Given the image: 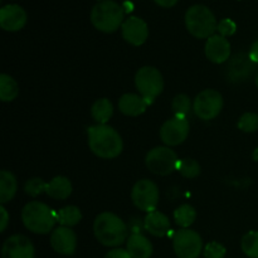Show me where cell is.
<instances>
[{
  "instance_id": "cell-1",
  "label": "cell",
  "mask_w": 258,
  "mask_h": 258,
  "mask_svg": "<svg viewBox=\"0 0 258 258\" xmlns=\"http://www.w3.org/2000/svg\"><path fill=\"white\" fill-rule=\"evenodd\" d=\"M88 146L98 158H117L123 149L120 134L108 125H95L87 128Z\"/></svg>"
},
{
  "instance_id": "cell-2",
  "label": "cell",
  "mask_w": 258,
  "mask_h": 258,
  "mask_svg": "<svg viewBox=\"0 0 258 258\" xmlns=\"http://www.w3.org/2000/svg\"><path fill=\"white\" fill-rule=\"evenodd\" d=\"M93 233L97 241L103 246L117 247L127 239V226L116 214L103 212L96 217Z\"/></svg>"
},
{
  "instance_id": "cell-3",
  "label": "cell",
  "mask_w": 258,
  "mask_h": 258,
  "mask_svg": "<svg viewBox=\"0 0 258 258\" xmlns=\"http://www.w3.org/2000/svg\"><path fill=\"white\" fill-rule=\"evenodd\" d=\"M22 221L25 228L37 234H47L57 223V213L47 204L40 202H30L22 211Z\"/></svg>"
},
{
  "instance_id": "cell-4",
  "label": "cell",
  "mask_w": 258,
  "mask_h": 258,
  "mask_svg": "<svg viewBox=\"0 0 258 258\" xmlns=\"http://www.w3.org/2000/svg\"><path fill=\"white\" fill-rule=\"evenodd\" d=\"M123 8L115 0H101L91 10V23L97 30L113 33L123 24Z\"/></svg>"
},
{
  "instance_id": "cell-5",
  "label": "cell",
  "mask_w": 258,
  "mask_h": 258,
  "mask_svg": "<svg viewBox=\"0 0 258 258\" xmlns=\"http://www.w3.org/2000/svg\"><path fill=\"white\" fill-rule=\"evenodd\" d=\"M185 27L193 37L198 39H208L217 30L218 23L213 12L202 4L191 5L185 13Z\"/></svg>"
},
{
  "instance_id": "cell-6",
  "label": "cell",
  "mask_w": 258,
  "mask_h": 258,
  "mask_svg": "<svg viewBox=\"0 0 258 258\" xmlns=\"http://www.w3.org/2000/svg\"><path fill=\"white\" fill-rule=\"evenodd\" d=\"M135 85L141 96L151 105L164 90L163 75L158 68L145 66L136 72Z\"/></svg>"
},
{
  "instance_id": "cell-7",
  "label": "cell",
  "mask_w": 258,
  "mask_h": 258,
  "mask_svg": "<svg viewBox=\"0 0 258 258\" xmlns=\"http://www.w3.org/2000/svg\"><path fill=\"white\" fill-rule=\"evenodd\" d=\"M173 248L179 258H198L203 251V239L198 232L181 228L174 234Z\"/></svg>"
},
{
  "instance_id": "cell-8",
  "label": "cell",
  "mask_w": 258,
  "mask_h": 258,
  "mask_svg": "<svg viewBox=\"0 0 258 258\" xmlns=\"http://www.w3.org/2000/svg\"><path fill=\"white\" fill-rule=\"evenodd\" d=\"M178 156L166 146H158L148 153L145 159L146 166L149 170L156 175H169L176 170L178 166Z\"/></svg>"
},
{
  "instance_id": "cell-9",
  "label": "cell",
  "mask_w": 258,
  "mask_h": 258,
  "mask_svg": "<svg viewBox=\"0 0 258 258\" xmlns=\"http://www.w3.org/2000/svg\"><path fill=\"white\" fill-rule=\"evenodd\" d=\"M223 108V97L217 90H204L196 97L193 111L201 120L209 121L216 118Z\"/></svg>"
},
{
  "instance_id": "cell-10",
  "label": "cell",
  "mask_w": 258,
  "mask_h": 258,
  "mask_svg": "<svg viewBox=\"0 0 258 258\" xmlns=\"http://www.w3.org/2000/svg\"><path fill=\"white\" fill-rule=\"evenodd\" d=\"M131 199L134 204L141 211L148 213L155 211L159 203V189L154 181L149 179H141L136 181L131 191Z\"/></svg>"
},
{
  "instance_id": "cell-11",
  "label": "cell",
  "mask_w": 258,
  "mask_h": 258,
  "mask_svg": "<svg viewBox=\"0 0 258 258\" xmlns=\"http://www.w3.org/2000/svg\"><path fill=\"white\" fill-rule=\"evenodd\" d=\"M189 135V121L183 116H174L166 120L160 128V138L168 146H178L186 140Z\"/></svg>"
},
{
  "instance_id": "cell-12",
  "label": "cell",
  "mask_w": 258,
  "mask_h": 258,
  "mask_svg": "<svg viewBox=\"0 0 258 258\" xmlns=\"http://www.w3.org/2000/svg\"><path fill=\"white\" fill-rule=\"evenodd\" d=\"M34 246L23 234L10 236L3 244L2 258H34Z\"/></svg>"
},
{
  "instance_id": "cell-13",
  "label": "cell",
  "mask_w": 258,
  "mask_h": 258,
  "mask_svg": "<svg viewBox=\"0 0 258 258\" xmlns=\"http://www.w3.org/2000/svg\"><path fill=\"white\" fill-rule=\"evenodd\" d=\"M121 34L122 38L130 44L143 45L149 37L148 24L144 19L139 17H130L123 22L121 27Z\"/></svg>"
},
{
  "instance_id": "cell-14",
  "label": "cell",
  "mask_w": 258,
  "mask_h": 258,
  "mask_svg": "<svg viewBox=\"0 0 258 258\" xmlns=\"http://www.w3.org/2000/svg\"><path fill=\"white\" fill-rule=\"evenodd\" d=\"M50 246L57 253L72 256L77 248V236L68 227H58L50 234Z\"/></svg>"
},
{
  "instance_id": "cell-15",
  "label": "cell",
  "mask_w": 258,
  "mask_h": 258,
  "mask_svg": "<svg viewBox=\"0 0 258 258\" xmlns=\"http://www.w3.org/2000/svg\"><path fill=\"white\" fill-rule=\"evenodd\" d=\"M256 63L249 58V54H236L229 59L227 67V77L231 82L247 81L253 73Z\"/></svg>"
},
{
  "instance_id": "cell-16",
  "label": "cell",
  "mask_w": 258,
  "mask_h": 258,
  "mask_svg": "<svg viewBox=\"0 0 258 258\" xmlns=\"http://www.w3.org/2000/svg\"><path fill=\"white\" fill-rule=\"evenodd\" d=\"M27 24V13L20 5L8 4L0 9V27L7 32H18Z\"/></svg>"
},
{
  "instance_id": "cell-17",
  "label": "cell",
  "mask_w": 258,
  "mask_h": 258,
  "mask_svg": "<svg viewBox=\"0 0 258 258\" xmlns=\"http://www.w3.org/2000/svg\"><path fill=\"white\" fill-rule=\"evenodd\" d=\"M206 55L211 62L221 64L231 57V43L226 37L219 34L212 35L207 39Z\"/></svg>"
},
{
  "instance_id": "cell-18",
  "label": "cell",
  "mask_w": 258,
  "mask_h": 258,
  "mask_svg": "<svg viewBox=\"0 0 258 258\" xmlns=\"http://www.w3.org/2000/svg\"><path fill=\"white\" fill-rule=\"evenodd\" d=\"M149 106L150 105L143 96L135 93H125L118 101V108L126 116H140Z\"/></svg>"
},
{
  "instance_id": "cell-19",
  "label": "cell",
  "mask_w": 258,
  "mask_h": 258,
  "mask_svg": "<svg viewBox=\"0 0 258 258\" xmlns=\"http://www.w3.org/2000/svg\"><path fill=\"white\" fill-rule=\"evenodd\" d=\"M146 231L154 237H164L170 231V221L164 213L158 211L150 212L144 221Z\"/></svg>"
},
{
  "instance_id": "cell-20",
  "label": "cell",
  "mask_w": 258,
  "mask_h": 258,
  "mask_svg": "<svg viewBox=\"0 0 258 258\" xmlns=\"http://www.w3.org/2000/svg\"><path fill=\"white\" fill-rule=\"evenodd\" d=\"M127 252L133 258H150L153 254V244L141 233H133L127 238Z\"/></svg>"
},
{
  "instance_id": "cell-21",
  "label": "cell",
  "mask_w": 258,
  "mask_h": 258,
  "mask_svg": "<svg viewBox=\"0 0 258 258\" xmlns=\"http://www.w3.org/2000/svg\"><path fill=\"white\" fill-rule=\"evenodd\" d=\"M45 193L50 198L63 201V199H67L72 194V184H71V181L66 176H55L49 183H47Z\"/></svg>"
},
{
  "instance_id": "cell-22",
  "label": "cell",
  "mask_w": 258,
  "mask_h": 258,
  "mask_svg": "<svg viewBox=\"0 0 258 258\" xmlns=\"http://www.w3.org/2000/svg\"><path fill=\"white\" fill-rule=\"evenodd\" d=\"M18 183L15 176L10 171H0V203L5 204L12 201L17 194Z\"/></svg>"
},
{
  "instance_id": "cell-23",
  "label": "cell",
  "mask_w": 258,
  "mask_h": 258,
  "mask_svg": "<svg viewBox=\"0 0 258 258\" xmlns=\"http://www.w3.org/2000/svg\"><path fill=\"white\" fill-rule=\"evenodd\" d=\"M113 115V106L107 98L95 101L91 107V116L98 125H106Z\"/></svg>"
},
{
  "instance_id": "cell-24",
  "label": "cell",
  "mask_w": 258,
  "mask_h": 258,
  "mask_svg": "<svg viewBox=\"0 0 258 258\" xmlns=\"http://www.w3.org/2000/svg\"><path fill=\"white\" fill-rule=\"evenodd\" d=\"M19 95V87L15 80L3 73L0 76V100L3 102H12Z\"/></svg>"
},
{
  "instance_id": "cell-25",
  "label": "cell",
  "mask_w": 258,
  "mask_h": 258,
  "mask_svg": "<svg viewBox=\"0 0 258 258\" xmlns=\"http://www.w3.org/2000/svg\"><path fill=\"white\" fill-rule=\"evenodd\" d=\"M55 213H57V223L63 227H68V228L78 224L82 219V213L76 206H67Z\"/></svg>"
},
{
  "instance_id": "cell-26",
  "label": "cell",
  "mask_w": 258,
  "mask_h": 258,
  "mask_svg": "<svg viewBox=\"0 0 258 258\" xmlns=\"http://www.w3.org/2000/svg\"><path fill=\"white\" fill-rule=\"evenodd\" d=\"M196 218L197 212L196 209H194V207H191L190 204H181V206L178 207L176 211L174 212L175 223L178 224L180 228H189V227L194 223Z\"/></svg>"
},
{
  "instance_id": "cell-27",
  "label": "cell",
  "mask_w": 258,
  "mask_h": 258,
  "mask_svg": "<svg viewBox=\"0 0 258 258\" xmlns=\"http://www.w3.org/2000/svg\"><path fill=\"white\" fill-rule=\"evenodd\" d=\"M241 247L247 257L258 258V231H251L244 234Z\"/></svg>"
},
{
  "instance_id": "cell-28",
  "label": "cell",
  "mask_w": 258,
  "mask_h": 258,
  "mask_svg": "<svg viewBox=\"0 0 258 258\" xmlns=\"http://www.w3.org/2000/svg\"><path fill=\"white\" fill-rule=\"evenodd\" d=\"M176 170L184 176V178L193 179L201 174V165L197 160L194 159H181L178 161V166H176Z\"/></svg>"
},
{
  "instance_id": "cell-29",
  "label": "cell",
  "mask_w": 258,
  "mask_h": 258,
  "mask_svg": "<svg viewBox=\"0 0 258 258\" xmlns=\"http://www.w3.org/2000/svg\"><path fill=\"white\" fill-rule=\"evenodd\" d=\"M171 108H173L175 116L186 117L191 110V101L189 98V96L184 95V93L175 96L173 102H171Z\"/></svg>"
},
{
  "instance_id": "cell-30",
  "label": "cell",
  "mask_w": 258,
  "mask_h": 258,
  "mask_svg": "<svg viewBox=\"0 0 258 258\" xmlns=\"http://www.w3.org/2000/svg\"><path fill=\"white\" fill-rule=\"evenodd\" d=\"M238 128L244 133H254L258 130V115L253 112H246L239 117Z\"/></svg>"
},
{
  "instance_id": "cell-31",
  "label": "cell",
  "mask_w": 258,
  "mask_h": 258,
  "mask_svg": "<svg viewBox=\"0 0 258 258\" xmlns=\"http://www.w3.org/2000/svg\"><path fill=\"white\" fill-rule=\"evenodd\" d=\"M24 190L28 196L35 198V197L40 196L42 193H45V190H47V183L40 178L29 179V180L25 183Z\"/></svg>"
},
{
  "instance_id": "cell-32",
  "label": "cell",
  "mask_w": 258,
  "mask_h": 258,
  "mask_svg": "<svg viewBox=\"0 0 258 258\" xmlns=\"http://www.w3.org/2000/svg\"><path fill=\"white\" fill-rule=\"evenodd\" d=\"M227 253V249L223 244L218 242H209L203 249L204 258H224Z\"/></svg>"
},
{
  "instance_id": "cell-33",
  "label": "cell",
  "mask_w": 258,
  "mask_h": 258,
  "mask_svg": "<svg viewBox=\"0 0 258 258\" xmlns=\"http://www.w3.org/2000/svg\"><path fill=\"white\" fill-rule=\"evenodd\" d=\"M217 30H218L219 35H222V37H231V35H233L236 33L237 24L233 20L229 19V18H226V19H222L218 23Z\"/></svg>"
},
{
  "instance_id": "cell-34",
  "label": "cell",
  "mask_w": 258,
  "mask_h": 258,
  "mask_svg": "<svg viewBox=\"0 0 258 258\" xmlns=\"http://www.w3.org/2000/svg\"><path fill=\"white\" fill-rule=\"evenodd\" d=\"M105 258H133V257L130 256L127 249L115 248V249H111L110 252H107V254H106Z\"/></svg>"
},
{
  "instance_id": "cell-35",
  "label": "cell",
  "mask_w": 258,
  "mask_h": 258,
  "mask_svg": "<svg viewBox=\"0 0 258 258\" xmlns=\"http://www.w3.org/2000/svg\"><path fill=\"white\" fill-rule=\"evenodd\" d=\"M0 214H2V221H0V232H4L7 229L8 224H9V213L4 206H0Z\"/></svg>"
},
{
  "instance_id": "cell-36",
  "label": "cell",
  "mask_w": 258,
  "mask_h": 258,
  "mask_svg": "<svg viewBox=\"0 0 258 258\" xmlns=\"http://www.w3.org/2000/svg\"><path fill=\"white\" fill-rule=\"evenodd\" d=\"M249 58H251L252 60H253L254 63H258V40H256V42L253 43V44H252V47H251V49H249Z\"/></svg>"
},
{
  "instance_id": "cell-37",
  "label": "cell",
  "mask_w": 258,
  "mask_h": 258,
  "mask_svg": "<svg viewBox=\"0 0 258 258\" xmlns=\"http://www.w3.org/2000/svg\"><path fill=\"white\" fill-rule=\"evenodd\" d=\"M161 8H173L179 0H154Z\"/></svg>"
},
{
  "instance_id": "cell-38",
  "label": "cell",
  "mask_w": 258,
  "mask_h": 258,
  "mask_svg": "<svg viewBox=\"0 0 258 258\" xmlns=\"http://www.w3.org/2000/svg\"><path fill=\"white\" fill-rule=\"evenodd\" d=\"M252 158H253L254 161H258V148L253 151V154H252Z\"/></svg>"
},
{
  "instance_id": "cell-39",
  "label": "cell",
  "mask_w": 258,
  "mask_h": 258,
  "mask_svg": "<svg viewBox=\"0 0 258 258\" xmlns=\"http://www.w3.org/2000/svg\"><path fill=\"white\" fill-rule=\"evenodd\" d=\"M256 85H257V87H258V72H257V75H256Z\"/></svg>"
}]
</instances>
